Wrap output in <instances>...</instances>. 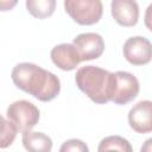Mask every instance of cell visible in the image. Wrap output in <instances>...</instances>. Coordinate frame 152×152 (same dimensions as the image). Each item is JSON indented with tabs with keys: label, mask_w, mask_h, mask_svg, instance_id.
<instances>
[{
	"label": "cell",
	"mask_w": 152,
	"mask_h": 152,
	"mask_svg": "<svg viewBox=\"0 0 152 152\" xmlns=\"http://www.w3.org/2000/svg\"><path fill=\"white\" fill-rule=\"evenodd\" d=\"M11 77L17 88L43 102L53 100L61 91L59 78L33 63L17 64L11 72Z\"/></svg>",
	"instance_id": "cell-1"
},
{
	"label": "cell",
	"mask_w": 152,
	"mask_h": 152,
	"mask_svg": "<svg viewBox=\"0 0 152 152\" xmlns=\"http://www.w3.org/2000/svg\"><path fill=\"white\" fill-rule=\"evenodd\" d=\"M75 82L93 102L104 104L110 101L113 89V72L95 65L81 66L75 76Z\"/></svg>",
	"instance_id": "cell-2"
},
{
	"label": "cell",
	"mask_w": 152,
	"mask_h": 152,
	"mask_svg": "<svg viewBox=\"0 0 152 152\" xmlns=\"http://www.w3.org/2000/svg\"><path fill=\"white\" fill-rule=\"evenodd\" d=\"M65 12L80 25H94L102 17L101 0H64Z\"/></svg>",
	"instance_id": "cell-3"
},
{
	"label": "cell",
	"mask_w": 152,
	"mask_h": 152,
	"mask_svg": "<svg viewBox=\"0 0 152 152\" xmlns=\"http://www.w3.org/2000/svg\"><path fill=\"white\" fill-rule=\"evenodd\" d=\"M39 109L30 101L19 100L11 103L7 108V118L18 132L31 131L39 121Z\"/></svg>",
	"instance_id": "cell-4"
},
{
	"label": "cell",
	"mask_w": 152,
	"mask_h": 152,
	"mask_svg": "<svg viewBox=\"0 0 152 152\" xmlns=\"http://www.w3.org/2000/svg\"><path fill=\"white\" fill-rule=\"evenodd\" d=\"M139 81L138 78L127 71H116L113 72V89L112 97L116 104H126L133 101L139 94Z\"/></svg>",
	"instance_id": "cell-5"
},
{
	"label": "cell",
	"mask_w": 152,
	"mask_h": 152,
	"mask_svg": "<svg viewBox=\"0 0 152 152\" xmlns=\"http://www.w3.org/2000/svg\"><path fill=\"white\" fill-rule=\"evenodd\" d=\"M124 56L133 65H145L152 57V46L147 38L135 36L128 38L124 44Z\"/></svg>",
	"instance_id": "cell-6"
},
{
	"label": "cell",
	"mask_w": 152,
	"mask_h": 152,
	"mask_svg": "<svg viewBox=\"0 0 152 152\" xmlns=\"http://www.w3.org/2000/svg\"><path fill=\"white\" fill-rule=\"evenodd\" d=\"M72 44L76 48L81 61L96 59L104 51L103 38L95 32H86L76 36Z\"/></svg>",
	"instance_id": "cell-7"
},
{
	"label": "cell",
	"mask_w": 152,
	"mask_h": 152,
	"mask_svg": "<svg viewBox=\"0 0 152 152\" xmlns=\"http://www.w3.org/2000/svg\"><path fill=\"white\" fill-rule=\"evenodd\" d=\"M128 124L137 133H150L152 131V102L145 100L135 103L128 113Z\"/></svg>",
	"instance_id": "cell-8"
},
{
	"label": "cell",
	"mask_w": 152,
	"mask_h": 152,
	"mask_svg": "<svg viewBox=\"0 0 152 152\" xmlns=\"http://www.w3.org/2000/svg\"><path fill=\"white\" fill-rule=\"evenodd\" d=\"M110 11L114 20L125 27L137 25L139 19V6L135 0H112Z\"/></svg>",
	"instance_id": "cell-9"
},
{
	"label": "cell",
	"mask_w": 152,
	"mask_h": 152,
	"mask_svg": "<svg viewBox=\"0 0 152 152\" xmlns=\"http://www.w3.org/2000/svg\"><path fill=\"white\" fill-rule=\"evenodd\" d=\"M50 56L53 64L64 71H71L76 69L80 62H82L74 44L64 43L56 45L55 48H52Z\"/></svg>",
	"instance_id": "cell-10"
},
{
	"label": "cell",
	"mask_w": 152,
	"mask_h": 152,
	"mask_svg": "<svg viewBox=\"0 0 152 152\" xmlns=\"http://www.w3.org/2000/svg\"><path fill=\"white\" fill-rule=\"evenodd\" d=\"M23 145L31 152H49L52 148V140L42 132H23Z\"/></svg>",
	"instance_id": "cell-11"
},
{
	"label": "cell",
	"mask_w": 152,
	"mask_h": 152,
	"mask_svg": "<svg viewBox=\"0 0 152 152\" xmlns=\"http://www.w3.org/2000/svg\"><path fill=\"white\" fill-rule=\"evenodd\" d=\"M26 8L32 17L45 19L53 14L56 0H26Z\"/></svg>",
	"instance_id": "cell-12"
},
{
	"label": "cell",
	"mask_w": 152,
	"mask_h": 152,
	"mask_svg": "<svg viewBox=\"0 0 152 152\" xmlns=\"http://www.w3.org/2000/svg\"><path fill=\"white\" fill-rule=\"evenodd\" d=\"M100 152L103 151H122V152H132V146L128 142V140H126L122 137L119 135H110V137H106L104 139L101 140L99 148Z\"/></svg>",
	"instance_id": "cell-13"
},
{
	"label": "cell",
	"mask_w": 152,
	"mask_h": 152,
	"mask_svg": "<svg viewBox=\"0 0 152 152\" xmlns=\"http://www.w3.org/2000/svg\"><path fill=\"white\" fill-rule=\"evenodd\" d=\"M17 132L18 131L14 125L0 114V148L11 146L17 137Z\"/></svg>",
	"instance_id": "cell-14"
},
{
	"label": "cell",
	"mask_w": 152,
	"mask_h": 152,
	"mask_svg": "<svg viewBox=\"0 0 152 152\" xmlns=\"http://www.w3.org/2000/svg\"><path fill=\"white\" fill-rule=\"evenodd\" d=\"M61 152H88V146L80 139H70L66 140L62 146H61Z\"/></svg>",
	"instance_id": "cell-15"
},
{
	"label": "cell",
	"mask_w": 152,
	"mask_h": 152,
	"mask_svg": "<svg viewBox=\"0 0 152 152\" xmlns=\"http://www.w3.org/2000/svg\"><path fill=\"white\" fill-rule=\"evenodd\" d=\"M17 4H18V0H0V11L1 12L10 11L14 8Z\"/></svg>",
	"instance_id": "cell-16"
}]
</instances>
